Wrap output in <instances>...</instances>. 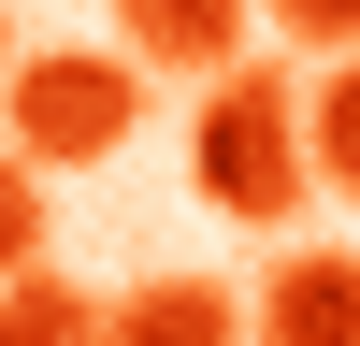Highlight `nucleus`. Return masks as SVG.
Returning <instances> with one entry per match:
<instances>
[{
    "label": "nucleus",
    "instance_id": "nucleus-7",
    "mask_svg": "<svg viewBox=\"0 0 360 346\" xmlns=\"http://www.w3.org/2000/svg\"><path fill=\"white\" fill-rule=\"evenodd\" d=\"M317 188H346V202H360V58L317 86Z\"/></svg>",
    "mask_w": 360,
    "mask_h": 346
},
{
    "label": "nucleus",
    "instance_id": "nucleus-8",
    "mask_svg": "<svg viewBox=\"0 0 360 346\" xmlns=\"http://www.w3.org/2000/svg\"><path fill=\"white\" fill-rule=\"evenodd\" d=\"M0 260H15V274H44V173H0Z\"/></svg>",
    "mask_w": 360,
    "mask_h": 346
},
{
    "label": "nucleus",
    "instance_id": "nucleus-2",
    "mask_svg": "<svg viewBox=\"0 0 360 346\" xmlns=\"http://www.w3.org/2000/svg\"><path fill=\"white\" fill-rule=\"evenodd\" d=\"M144 130V58L130 44H44L15 58V159L29 173H86Z\"/></svg>",
    "mask_w": 360,
    "mask_h": 346
},
{
    "label": "nucleus",
    "instance_id": "nucleus-5",
    "mask_svg": "<svg viewBox=\"0 0 360 346\" xmlns=\"http://www.w3.org/2000/svg\"><path fill=\"white\" fill-rule=\"evenodd\" d=\"M259 317L231 303L217 274H144V288H115V346H245Z\"/></svg>",
    "mask_w": 360,
    "mask_h": 346
},
{
    "label": "nucleus",
    "instance_id": "nucleus-4",
    "mask_svg": "<svg viewBox=\"0 0 360 346\" xmlns=\"http://www.w3.org/2000/svg\"><path fill=\"white\" fill-rule=\"evenodd\" d=\"M245 15L259 0H115V44L144 58V72H245Z\"/></svg>",
    "mask_w": 360,
    "mask_h": 346
},
{
    "label": "nucleus",
    "instance_id": "nucleus-9",
    "mask_svg": "<svg viewBox=\"0 0 360 346\" xmlns=\"http://www.w3.org/2000/svg\"><path fill=\"white\" fill-rule=\"evenodd\" d=\"M259 15H274L288 44H332V58H360V0H259Z\"/></svg>",
    "mask_w": 360,
    "mask_h": 346
},
{
    "label": "nucleus",
    "instance_id": "nucleus-3",
    "mask_svg": "<svg viewBox=\"0 0 360 346\" xmlns=\"http://www.w3.org/2000/svg\"><path fill=\"white\" fill-rule=\"evenodd\" d=\"M259 346H360V245H288L259 274Z\"/></svg>",
    "mask_w": 360,
    "mask_h": 346
},
{
    "label": "nucleus",
    "instance_id": "nucleus-6",
    "mask_svg": "<svg viewBox=\"0 0 360 346\" xmlns=\"http://www.w3.org/2000/svg\"><path fill=\"white\" fill-rule=\"evenodd\" d=\"M0 346H115V303H101V288H72V274H15Z\"/></svg>",
    "mask_w": 360,
    "mask_h": 346
},
{
    "label": "nucleus",
    "instance_id": "nucleus-1",
    "mask_svg": "<svg viewBox=\"0 0 360 346\" xmlns=\"http://www.w3.org/2000/svg\"><path fill=\"white\" fill-rule=\"evenodd\" d=\"M188 188L231 231H288L303 188H317V101L288 72H217L202 115H188Z\"/></svg>",
    "mask_w": 360,
    "mask_h": 346
}]
</instances>
